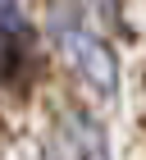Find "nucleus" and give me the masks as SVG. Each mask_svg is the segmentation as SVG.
Instances as JSON below:
<instances>
[{"label": "nucleus", "instance_id": "obj_1", "mask_svg": "<svg viewBox=\"0 0 146 160\" xmlns=\"http://www.w3.org/2000/svg\"><path fill=\"white\" fill-rule=\"evenodd\" d=\"M64 50L73 55V64L82 69V78L96 87V92H114V82H119V69H114V55H110V46H105L100 37L69 28V32H64Z\"/></svg>", "mask_w": 146, "mask_h": 160}]
</instances>
